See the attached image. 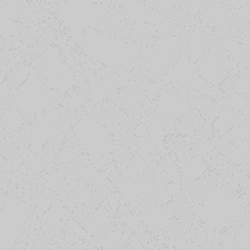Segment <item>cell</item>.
<instances>
[{
    "label": "cell",
    "mask_w": 250,
    "mask_h": 250,
    "mask_svg": "<svg viewBox=\"0 0 250 250\" xmlns=\"http://www.w3.org/2000/svg\"><path fill=\"white\" fill-rule=\"evenodd\" d=\"M70 38L88 60L105 66L120 76H128L138 68V60L146 49L139 42L125 41L95 28L73 34Z\"/></svg>",
    "instance_id": "6da1fadb"
},
{
    "label": "cell",
    "mask_w": 250,
    "mask_h": 250,
    "mask_svg": "<svg viewBox=\"0 0 250 250\" xmlns=\"http://www.w3.org/2000/svg\"><path fill=\"white\" fill-rule=\"evenodd\" d=\"M246 207L241 195L229 189L226 186L209 180L204 202L197 208L198 216L208 229L222 233L238 224Z\"/></svg>",
    "instance_id": "7a4b0ae2"
},
{
    "label": "cell",
    "mask_w": 250,
    "mask_h": 250,
    "mask_svg": "<svg viewBox=\"0 0 250 250\" xmlns=\"http://www.w3.org/2000/svg\"><path fill=\"white\" fill-rule=\"evenodd\" d=\"M93 107L83 110L72 127V132L82 153L93 167L102 172L114 160L117 144L109 131L92 114Z\"/></svg>",
    "instance_id": "3957f363"
},
{
    "label": "cell",
    "mask_w": 250,
    "mask_h": 250,
    "mask_svg": "<svg viewBox=\"0 0 250 250\" xmlns=\"http://www.w3.org/2000/svg\"><path fill=\"white\" fill-rule=\"evenodd\" d=\"M29 67L38 80L60 97L71 94L77 85L75 72L63 59L58 44L29 61Z\"/></svg>",
    "instance_id": "277c9868"
},
{
    "label": "cell",
    "mask_w": 250,
    "mask_h": 250,
    "mask_svg": "<svg viewBox=\"0 0 250 250\" xmlns=\"http://www.w3.org/2000/svg\"><path fill=\"white\" fill-rule=\"evenodd\" d=\"M189 31L177 36L163 34L150 45L146 46L138 60V67L148 73V80L160 82L168 68L175 63L178 56L185 51Z\"/></svg>",
    "instance_id": "5b68a950"
},
{
    "label": "cell",
    "mask_w": 250,
    "mask_h": 250,
    "mask_svg": "<svg viewBox=\"0 0 250 250\" xmlns=\"http://www.w3.org/2000/svg\"><path fill=\"white\" fill-rule=\"evenodd\" d=\"M59 98L58 93L46 88L31 71L23 84L10 95L9 106L17 110L26 124H31L37 116L56 107Z\"/></svg>",
    "instance_id": "8992f818"
},
{
    "label": "cell",
    "mask_w": 250,
    "mask_h": 250,
    "mask_svg": "<svg viewBox=\"0 0 250 250\" xmlns=\"http://www.w3.org/2000/svg\"><path fill=\"white\" fill-rule=\"evenodd\" d=\"M110 4L88 1L55 2L54 10L59 21L68 31V36L95 28L110 15Z\"/></svg>",
    "instance_id": "52a82bcc"
},
{
    "label": "cell",
    "mask_w": 250,
    "mask_h": 250,
    "mask_svg": "<svg viewBox=\"0 0 250 250\" xmlns=\"http://www.w3.org/2000/svg\"><path fill=\"white\" fill-rule=\"evenodd\" d=\"M200 77L211 87H219L232 76H238L239 67L216 42L211 44L204 55L194 62Z\"/></svg>",
    "instance_id": "ba28073f"
},
{
    "label": "cell",
    "mask_w": 250,
    "mask_h": 250,
    "mask_svg": "<svg viewBox=\"0 0 250 250\" xmlns=\"http://www.w3.org/2000/svg\"><path fill=\"white\" fill-rule=\"evenodd\" d=\"M156 98L158 100L153 112L160 119L165 132L172 131L180 120L192 110L189 106V98L192 95L175 89L167 83H164Z\"/></svg>",
    "instance_id": "9c48e42d"
},
{
    "label": "cell",
    "mask_w": 250,
    "mask_h": 250,
    "mask_svg": "<svg viewBox=\"0 0 250 250\" xmlns=\"http://www.w3.org/2000/svg\"><path fill=\"white\" fill-rule=\"evenodd\" d=\"M164 83H167L175 89L182 90L192 95V98L198 95H208L211 85L208 84L195 68L194 62L188 59L185 53L178 56L172 66L168 68L163 78Z\"/></svg>",
    "instance_id": "30bf717a"
},
{
    "label": "cell",
    "mask_w": 250,
    "mask_h": 250,
    "mask_svg": "<svg viewBox=\"0 0 250 250\" xmlns=\"http://www.w3.org/2000/svg\"><path fill=\"white\" fill-rule=\"evenodd\" d=\"M63 107H51L37 116L29 124V151L39 153L53 139L56 131V122L63 111Z\"/></svg>",
    "instance_id": "8fae6325"
},
{
    "label": "cell",
    "mask_w": 250,
    "mask_h": 250,
    "mask_svg": "<svg viewBox=\"0 0 250 250\" xmlns=\"http://www.w3.org/2000/svg\"><path fill=\"white\" fill-rule=\"evenodd\" d=\"M200 21L202 23L208 24L215 33H227L236 39V36L232 33L238 29L232 27V21L234 19V10L227 6L221 1H207L202 4L200 10Z\"/></svg>",
    "instance_id": "7c38bea8"
},
{
    "label": "cell",
    "mask_w": 250,
    "mask_h": 250,
    "mask_svg": "<svg viewBox=\"0 0 250 250\" xmlns=\"http://www.w3.org/2000/svg\"><path fill=\"white\" fill-rule=\"evenodd\" d=\"M117 98L122 105V111L133 121L139 122L142 117L149 112L148 105L150 104V100L137 87L133 81H129L119 90Z\"/></svg>",
    "instance_id": "4fadbf2b"
},
{
    "label": "cell",
    "mask_w": 250,
    "mask_h": 250,
    "mask_svg": "<svg viewBox=\"0 0 250 250\" xmlns=\"http://www.w3.org/2000/svg\"><path fill=\"white\" fill-rule=\"evenodd\" d=\"M81 226L88 234H90L94 238L97 243L103 237L116 229L112 215L105 209L103 204H100L97 209H94L89 215H87Z\"/></svg>",
    "instance_id": "5bb4252c"
},
{
    "label": "cell",
    "mask_w": 250,
    "mask_h": 250,
    "mask_svg": "<svg viewBox=\"0 0 250 250\" xmlns=\"http://www.w3.org/2000/svg\"><path fill=\"white\" fill-rule=\"evenodd\" d=\"M215 42V33L208 26H200L197 23V27L190 29L188 34L187 45L183 53L188 56L192 62L199 60L210 45Z\"/></svg>",
    "instance_id": "9a60e30c"
},
{
    "label": "cell",
    "mask_w": 250,
    "mask_h": 250,
    "mask_svg": "<svg viewBox=\"0 0 250 250\" xmlns=\"http://www.w3.org/2000/svg\"><path fill=\"white\" fill-rule=\"evenodd\" d=\"M210 146L211 148L219 154L220 156H224L225 160L229 161L234 166L241 170V172L248 173L249 171V150H242L237 146H232L229 142L224 139V137L212 136L210 138Z\"/></svg>",
    "instance_id": "2e32d148"
},
{
    "label": "cell",
    "mask_w": 250,
    "mask_h": 250,
    "mask_svg": "<svg viewBox=\"0 0 250 250\" xmlns=\"http://www.w3.org/2000/svg\"><path fill=\"white\" fill-rule=\"evenodd\" d=\"M246 119H248V117L242 115L241 112L221 105V111H220L219 116L211 124L212 136L224 137L227 132L231 131L233 127L238 126Z\"/></svg>",
    "instance_id": "e0dca14e"
},
{
    "label": "cell",
    "mask_w": 250,
    "mask_h": 250,
    "mask_svg": "<svg viewBox=\"0 0 250 250\" xmlns=\"http://www.w3.org/2000/svg\"><path fill=\"white\" fill-rule=\"evenodd\" d=\"M190 109L197 111L205 121L214 122L221 111V105L214 102L208 95H198V97L189 98Z\"/></svg>",
    "instance_id": "ac0fdd59"
},
{
    "label": "cell",
    "mask_w": 250,
    "mask_h": 250,
    "mask_svg": "<svg viewBox=\"0 0 250 250\" xmlns=\"http://www.w3.org/2000/svg\"><path fill=\"white\" fill-rule=\"evenodd\" d=\"M178 167H180L183 181L188 188L198 180H200L205 171V165L202 161L194 158H186V155L183 154L182 155L178 154Z\"/></svg>",
    "instance_id": "d6986e66"
},
{
    "label": "cell",
    "mask_w": 250,
    "mask_h": 250,
    "mask_svg": "<svg viewBox=\"0 0 250 250\" xmlns=\"http://www.w3.org/2000/svg\"><path fill=\"white\" fill-rule=\"evenodd\" d=\"M249 128L250 119L248 117L238 126L233 127L231 131L227 132L224 136V139L242 150H249Z\"/></svg>",
    "instance_id": "ffe728a7"
},
{
    "label": "cell",
    "mask_w": 250,
    "mask_h": 250,
    "mask_svg": "<svg viewBox=\"0 0 250 250\" xmlns=\"http://www.w3.org/2000/svg\"><path fill=\"white\" fill-rule=\"evenodd\" d=\"M82 154V150H81V148L77 144V141H76L75 134H73L72 129H71V132L67 134L65 142H63L62 146H61L56 164H58V166H66L72 163V161L77 160Z\"/></svg>",
    "instance_id": "44dd1931"
},
{
    "label": "cell",
    "mask_w": 250,
    "mask_h": 250,
    "mask_svg": "<svg viewBox=\"0 0 250 250\" xmlns=\"http://www.w3.org/2000/svg\"><path fill=\"white\" fill-rule=\"evenodd\" d=\"M204 121L205 120L197 111L190 110L188 114H186L180 120V122L176 125L175 129L178 133L183 134L185 137H193L195 134V132L198 131V128L204 124Z\"/></svg>",
    "instance_id": "7402d4cb"
},
{
    "label": "cell",
    "mask_w": 250,
    "mask_h": 250,
    "mask_svg": "<svg viewBox=\"0 0 250 250\" xmlns=\"http://www.w3.org/2000/svg\"><path fill=\"white\" fill-rule=\"evenodd\" d=\"M24 125H26V122L22 119L21 114L10 106L6 107L1 119H0V128L6 132L9 136L20 131Z\"/></svg>",
    "instance_id": "603a6c76"
},
{
    "label": "cell",
    "mask_w": 250,
    "mask_h": 250,
    "mask_svg": "<svg viewBox=\"0 0 250 250\" xmlns=\"http://www.w3.org/2000/svg\"><path fill=\"white\" fill-rule=\"evenodd\" d=\"M29 72H31V67H29V61L28 62H23L20 66H17V68L15 67L14 70H11L9 72V75L6 76V84L9 85L10 92L12 93L17 89L21 84H23L24 81L28 77Z\"/></svg>",
    "instance_id": "cb8c5ba5"
},
{
    "label": "cell",
    "mask_w": 250,
    "mask_h": 250,
    "mask_svg": "<svg viewBox=\"0 0 250 250\" xmlns=\"http://www.w3.org/2000/svg\"><path fill=\"white\" fill-rule=\"evenodd\" d=\"M56 42V33L51 28H45V31L42 33V36L39 37V39L37 41V43L32 46V49H29V55L32 56V59L37 58L41 54L45 53L48 49H50L51 46L55 45Z\"/></svg>",
    "instance_id": "d4e9b609"
},
{
    "label": "cell",
    "mask_w": 250,
    "mask_h": 250,
    "mask_svg": "<svg viewBox=\"0 0 250 250\" xmlns=\"http://www.w3.org/2000/svg\"><path fill=\"white\" fill-rule=\"evenodd\" d=\"M11 139L16 146L17 150L21 154V158H26L29 151V124H26L20 131L14 133Z\"/></svg>",
    "instance_id": "484cf974"
},
{
    "label": "cell",
    "mask_w": 250,
    "mask_h": 250,
    "mask_svg": "<svg viewBox=\"0 0 250 250\" xmlns=\"http://www.w3.org/2000/svg\"><path fill=\"white\" fill-rule=\"evenodd\" d=\"M208 186H209V180L202 178V180H198L197 182H194L189 187L190 195H192V202L194 203V205L197 208L199 207L203 202H204L205 194H207Z\"/></svg>",
    "instance_id": "4316f807"
},
{
    "label": "cell",
    "mask_w": 250,
    "mask_h": 250,
    "mask_svg": "<svg viewBox=\"0 0 250 250\" xmlns=\"http://www.w3.org/2000/svg\"><path fill=\"white\" fill-rule=\"evenodd\" d=\"M232 85H233V90L239 95L248 98L250 97L249 90V75H238L232 76L231 77Z\"/></svg>",
    "instance_id": "83f0119b"
},
{
    "label": "cell",
    "mask_w": 250,
    "mask_h": 250,
    "mask_svg": "<svg viewBox=\"0 0 250 250\" xmlns=\"http://www.w3.org/2000/svg\"><path fill=\"white\" fill-rule=\"evenodd\" d=\"M177 9L182 10L186 14H192V15H199L200 10H202V1H173Z\"/></svg>",
    "instance_id": "f1b7e54d"
},
{
    "label": "cell",
    "mask_w": 250,
    "mask_h": 250,
    "mask_svg": "<svg viewBox=\"0 0 250 250\" xmlns=\"http://www.w3.org/2000/svg\"><path fill=\"white\" fill-rule=\"evenodd\" d=\"M208 97H210L212 100H214V102L219 103V104H221L222 100L225 99L224 92H222V90L220 89L219 87H211V88H210L209 93H208Z\"/></svg>",
    "instance_id": "f546056e"
},
{
    "label": "cell",
    "mask_w": 250,
    "mask_h": 250,
    "mask_svg": "<svg viewBox=\"0 0 250 250\" xmlns=\"http://www.w3.org/2000/svg\"><path fill=\"white\" fill-rule=\"evenodd\" d=\"M62 250H89V248L87 247V243L82 241H78L76 243H73L72 246L67 247V248H63Z\"/></svg>",
    "instance_id": "4dcf8cb0"
},
{
    "label": "cell",
    "mask_w": 250,
    "mask_h": 250,
    "mask_svg": "<svg viewBox=\"0 0 250 250\" xmlns=\"http://www.w3.org/2000/svg\"><path fill=\"white\" fill-rule=\"evenodd\" d=\"M173 170H175V175H173V182H178V181H180V176H178V168H177V166H173ZM164 170L166 171V172H167V175L170 176V177H172V173H171V168H167V167H164Z\"/></svg>",
    "instance_id": "1f68e13d"
}]
</instances>
